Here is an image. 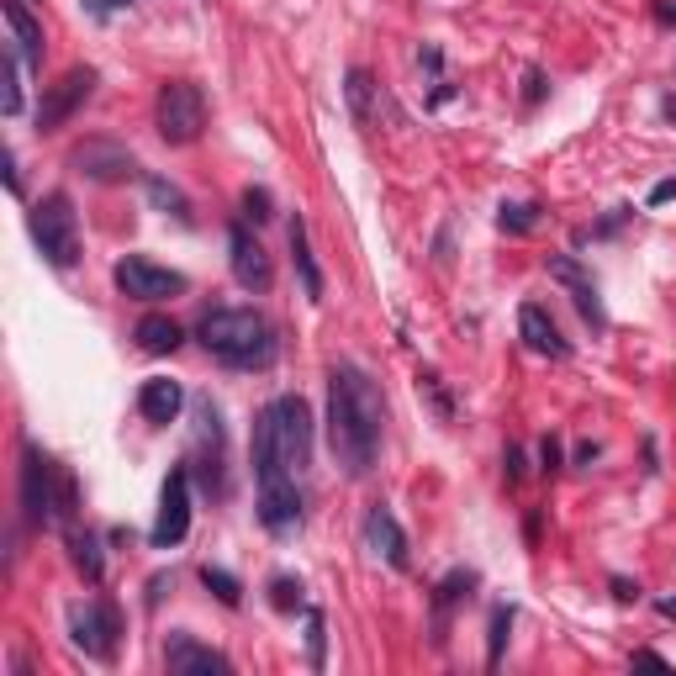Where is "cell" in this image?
I'll use <instances>...</instances> for the list:
<instances>
[{"mask_svg":"<svg viewBox=\"0 0 676 676\" xmlns=\"http://www.w3.org/2000/svg\"><path fill=\"white\" fill-rule=\"evenodd\" d=\"M64 539H69V560H74V571H85V581H101L106 576V555H101V539L90 534V529H64Z\"/></svg>","mask_w":676,"mask_h":676,"instance_id":"obj_23","label":"cell"},{"mask_svg":"<svg viewBox=\"0 0 676 676\" xmlns=\"http://www.w3.org/2000/svg\"><path fill=\"white\" fill-rule=\"evenodd\" d=\"M661 111H666V117L676 122V96H666V101H661Z\"/></svg>","mask_w":676,"mask_h":676,"instance_id":"obj_42","label":"cell"},{"mask_svg":"<svg viewBox=\"0 0 676 676\" xmlns=\"http://www.w3.org/2000/svg\"><path fill=\"white\" fill-rule=\"evenodd\" d=\"M191 534V471H169L164 481V492H159V518H154V529H148V544L154 550H175V544Z\"/></svg>","mask_w":676,"mask_h":676,"instance_id":"obj_8","label":"cell"},{"mask_svg":"<svg viewBox=\"0 0 676 676\" xmlns=\"http://www.w3.org/2000/svg\"><path fill=\"white\" fill-rule=\"evenodd\" d=\"M154 122H159V138H164L169 148L196 143L201 127H206V96H201V85H191V80H169V85H159Z\"/></svg>","mask_w":676,"mask_h":676,"instance_id":"obj_6","label":"cell"},{"mask_svg":"<svg viewBox=\"0 0 676 676\" xmlns=\"http://www.w3.org/2000/svg\"><path fill=\"white\" fill-rule=\"evenodd\" d=\"M32 238L48 265H59V270H69L80 259V217H74V201L64 191H48L32 206Z\"/></svg>","mask_w":676,"mask_h":676,"instance_id":"obj_5","label":"cell"},{"mask_svg":"<svg viewBox=\"0 0 676 676\" xmlns=\"http://www.w3.org/2000/svg\"><path fill=\"white\" fill-rule=\"evenodd\" d=\"M471 587H476V571H449V576L439 581V592H434V640H439V645H444V629H449V608L465 603V597H471Z\"/></svg>","mask_w":676,"mask_h":676,"instance_id":"obj_21","label":"cell"},{"mask_svg":"<svg viewBox=\"0 0 676 676\" xmlns=\"http://www.w3.org/2000/svg\"><path fill=\"white\" fill-rule=\"evenodd\" d=\"M6 11V32H11V48L22 53L27 64H43V22L27 11V0H0Z\"/></svg>","mask_w":676,"mask_h":676,"instance_id":"obj_18","label":"cell"},{"mask_svg":"<svg viewBox=\"0 0 676 676\" xmlns=\"http://www.w3.org/2000/svg\"><path fill=\"white\" fill-rule=\"evenodd\" d=\"M69 164L80 169L85 180H101V185H117V180H133L138 175L133 148H122V143H111V138H85L69 154Z\"/></svg>","mask_w":676,"mask_h":676,"instance_id":"obj_10","label":"cell"},{"mask_svg":"<svg viewBox=\"0 0 676 676\" xmlns=\"http://www.w3.org/2000/svg\"><path fill=\"white\" fill-rule=\"evenodd\" d=\"M90 90H96V69H69L59 85L43 90V101H37V133H59V127L90 101Z\"/></svg>","mask_w":676,"mask_h":676,"instance_id":"obj_9","label":"cell"},{"mask_svg":"<svg viewBox=\"0 0 676 676\" xmlns=\"http://www.w3.org/2000/svg\"><path fill=\"white\" fill-rule=\"evenodd\" d=\"M69 634H74V645H80L85 655L111 661V655H117V640H122V618H117L111 603H101V597L69 603Z\"/></svg>","mask_w":676,"mask_h":676,"instance_id":"obj_7","label":"cell"},{"mask_svg":"<svg viewBox=\"0 0 676 676\" xmlns=\"http://www.w3.org/2000/svg\"><path fill=\"white\" fill-rule=\"evenodd\" d=\"M518 333H523V344H529L534 354H550V360H566V354H571V344L555 328V317L544 307H534V302L518 312Z\"/></svg>","mask_w":676,"mask_h":676,"instance_id":"obj_17","label":"cell"},{"mask_svg":"<svg viewBox=\"0 0 676 676\" xmlns=\"http://www.w3.org/2000/svg\"><path fill=\"white\" fill-rule=\"evenodd\" d=\"M539 460H544V471H560V439H555V434L539 444Z\"/></svg>","mask_w":676,"mask_h":676,"instance_id":"obj_34","label":"cell"},{"mask_svg":"<svg viewBox=\"0 0 676 676\" xmlns=\"http://www.w3.org/2000/svg\"><path fill=\"white\" fill-rule=\"evenodd\" d=\"M418 391L428 397V407H434L439 423H455V397H449V386H444L439 370H418Z\"/></svg>","mask_w":676,"mask_h":676,"instance_id":"obj_25","label":"cell"},{"mask_svg":"<svg viewBox=\"0 0 676 676\" xmlns=\"http://www.w3.org/2000/svg\"><path fill=\"white\" fill-rule=\"evenodd\" d=\"M634 666H655V671H666V655H655V650H634Z\"/></svg>","mask_w":676,"mask_h":676,"instance_id":"obj_39","label":"cell"},{"mask_svg":"<svg viewBox=\"0 0 676 676\" xmlns=\"http://www.w3.org/2000/svg\"><path fill=\"white\" fill-rule=\"evenodd\" d=\"M312 460V412L302 397H275L254 418V476L259 481H296Z\"/></svg>","mask_w":676,"mask_h":676,"instance_id":"obj_2","label":"cell"},{"mask_svg":"<svg viewBox=\"0 0 676 676\" xmlns=\"http://www.w3.org/2000/svg\"><path fill=\"white\" fill-rule=\"evenodd\" d=\"M0 164H6V185H11V191H22V175H16V159L6 154V159H0Z\"/></svg>","mask_w":676,"mask_h":676,"instance_id":"obj_40","label":"cell"},{"mask_svg":"<svg viewBox=\"0 0 676 676\" xmlns=\"http://www.w3.org/2000/svg\"><path fill=\"white\" fill-rule=\"evenodd\" d=\"M164 666L175 671V676H228V655L212 650V645H201L196 634H169L164 640Z\"/></svg>","mask_w":676,"mask_h":676,"instance_id":"obj_13","label":"cell"},{"mask_svg":"<svg viewBox=\"0 0 676 676\" xmlns=\"http://www.w3.org/2000/svg\"><path fill=\"white\" fill-rule=\"evenodd\" d=\"M16 59H22L16 48L0 53V111H6V117H16V111H22V80H16Z\"/></svg>","mask_w":676,"mask_h":676,"instance_id":"obj_27","label":"cell"},{"mask_svg":"<svg viewBox=\"0 0 676 676\" xmlns=\"http://www.w3.org/2000/svg\"><path fill=\"white\" fill-rule=\"evenodd\" d=\"M507 481H523V449H507Z\"/></svg>","mask_w":676,"mask_h":676,"instance_id":"obj_37","label":"cell"},{"mask_svg":"<svg viewBox=\"0 0 676 676\" xmlns=\"http://www.w3.org/2000/svg\"><path fill=\"white\" fill-rule=\"evenodd\" d=\"M133 338H138V349H143V354H175L185 333H180V323H175V317H159V312H148L143 323L133 328Z\"/></svg>","mask_w":676,"mask_h":676,"instance_id":"obj_22","label":"cell"},{"mask_svg":"<svg viewBox=\"0 0 676 676\" xmlns=\"http://www.w3.org/2000/svg\"><path fill=\"white\" fill-rule=\"evenodd\" d=\"M349 111H354V122H370L375 117V80H370V69H349Z\"/></svg>","mask_w":676,"mask_h":676,"instance_id":"obj_24","label":"cell"},{"mask_svg":"<svg viewBox=\"0 0 676 676\" xmlns=\"http://www.w3.org/2000/svg\"><path fill=\"white\" fill-rule=\"evenodd\" d=\"M180 407H185V391H180V381H164V375H154V381H143V391H138V412L148 423H159V428H169L180 418Z\"/></svg>","mask_w":676,"mask_h":676,"instance_id":"obj_19","label":"cell"},{"mask_svg":"<svg viewBox=\"0 0 676 676\" xmlns=\"http://www.w3.org/2000/svg\"><path fill=\"white\" fill-rule=\"evenodd\" d=\"M228 249H233V280H238V286H243V291H270L275 265H270V254L259 249V238L243 228V222H233Z\"/></svg>","mask_w":676,"mask_h":676,"instance_id":"obj_14","label":"cell"},{"mask_svg":"<svg viewBox=\"0 0 676 676\" xmlns=\"http://www.w3.org/2000/svg\"><path fill=\"white\" fill-rule=\"evenodd\" d=\"M117 291L133 296V302H164V296H180L185 291V275L180 270H164V265H148V259H122L117 265Z\"/></svg>","mask_w":676,"mask_h":676,"instance_id":"obj_11","label":"cell"},{"mask_svg":"<svg viewBox=\"0 0 676 676\" xmlns=\"http://www.w3.org/2000/svg\"><path fill=\"white\" fill-rule=\"evenodd\" d=\"M291 259H296V275H302L307 302H323V296H328V280H323V270H317V254H312V243H307V222H302V217L291 222Z\"/></svg>","mask_w":676,"mask_h":676,"instance_id":"obj_20","label":"cell"},{"mask_svg":"<svg viewBox=\"0 0 676 676\" xmlns=\"http://www.w3.org/2000/svg\"><path fill=\"white\" fill-rule=\"evenodd\" d=\"M544 275L560 280V286L571 291L576 312L587 317L592 328H608V312H603V296H597V280L581 270V259H571V254H550V259H544Z\"/></svg>","mask_w":676,"mask_h":676,"instance_id":"obj_12","label":"cell"},{"mask_svg":"<svg viewBox=\"0 0 676 676\" xmlns=\"http://www.w3.org/2000/svg\"><path fill=\"white\" fill-rule=\"evenodd\" d=\"M74 507H80V492H74V476L64 465H53L37 444L22 449V513L37 529H74Z\"/></svg>","mask_w":676,"mask_h":676,"instance_id":"obj_4","label":"cell"},{"mask_svg":"<svg viewBox=\"0 0 676 676\" xmlns=\"http://www.w3.org/2000/svg\"><path fill=\"white\" fill-rule=\"evenodd\" d=\"M243 217H249V222H270V217H275V212H270V191L249 185V191H243Z\"/></svg>","mask_w":676,"mask_h":676,"instance_id":"obj_33","label":"cell"},{"mask_svg":"<svg viewBox=\"0 0 676 676\" xmlns=\"http://www.w3.org/2000/svg\"><path fill=\"white\" fill-rule=\"evenodd\" d=\"M365 544L386 560V566L407 571V560H412V555H407V534H402V523L391 518V507H386V502H375L370 513H365Z\"/></svg>","mask_w":676,"mask_h":676,"instance_id":"obj_15","label":"cell"},{"mask_svg":"<svg viewBox=\"0 0 676 676\" xmlns=\"http://www.w3.org/2000/svg\"><path fill=\"white\" fill-rule=\"evenodd\" d=\"M386 434V402L381 386L360 365L328 370V449L349 476H365L375 465V449Z\"/></svg>","mask_w":676,"mask_h":676,"instance_id":"obj_1","label":"cell"},{"mask_svg":"<svg viewBox=\"0 0 676 676\" xmlns=\"http://www.w3.org/2000/svg\"><path fill=\"white\" fill-rule=\"evenodd\" d=\"M148 196H154V201L164 206V212H175V217H185V222H191V206H185V196H180V191H175V185H169V180L148 175Z\"/></svg>","mask_w":676,"mask_h":676,"instance_id":"obj_31","label":"cell"},{"mask_svg":"<svg viewBox=\"0 0 676 676\" xmlns=\"http://www.w3.org/2000/svg\"><path fill=\"white\" fill-rule=\"evenodd\" d=\"M613 597H618V603H634V597H640V587H634V581H624V576H618V581H613Z\"/></svg>","mask_w":676,"mask_h":676,"instance_id":"obj_38","label":"cell"},{"mask_svg":"<svg viewBox=\"0 0 676 676\" xmlns=\"http://www.w3.org/2000/svg\"><path fill=\"white\" fill-rule=\"evenodd\" d=\"M661 613H666V618H676V597H661Z\"/></svg>","mask_w":676,"mask_h":676,"instance_id":"obj_41","label":"cell"},{"mask_svg":"<svg viewBox=\"0 0 676 676\" xmlns=\"http://www.w3.org/2000/svg\"><path fill=\"white\" fill-rule=\"evenodd\" d=\"M523 101H529V106L544 101V74H539V69H529V90H523Z\"/></svg>","mask_w":676,"mask_h":676,"instance_id":"obj_36","label":"cell"},{"mask_svg":"<svg viewBox=\"0 0 676 676\" xmlns=\"http://www.w3.org/2000/svg\"><path fill=\"white\" fill-rule=\"evenodd\" d=\"M507 629H513V608H492V634H486V666H502V650H507Z\"/></svg>","mask_w":676,"mask_h":676,"instance_id":"obj_29","label":"cell"},{"mask_svg":"<svg viewBox=\"0 0 676 676\" xmlns=\"http://www.w3.org/2000/svg\"><path fill=\"white\" fill-rule=\"evenodd\" d=\"M497 228H502V233H534V228H539V206H534V201H502Z\"/></svg>","mask_w":676,"mask_h":676,"instance_id":"obj_28","label":"cell"},{"mask_svg":"<svg viewBox=\"0 0 676 676\" xmlns=\"http://www.w3.org/2000/svg\"><path fill=\"white\" fill-rule=\"evenodd\" d=\"M201 587L212 592L222 608H238L243 603V581L233 571H222V566H201Z\"/></svg>","mask_w":676,"mask_h":676,"instance_id":"obj_26","label":"cell"},{"mask_svg":"<svg viewBox=\"0 0 676 676\" xmlns=\"http://www.w3.org/2000/svg\"><path fill=\"white\" fill-rule=\"evenodd\" d=\"M307 661L323 671V661H328V624H323V613L317 608H307Z\"/></svg>","mask_w":676,"mask_h":676,"instance_id":"obj_30","label":"cell"},{"mask_svg":"<svg viewBox=\"0 0 676 676\" xmlns=\"http://www.w3.org/2000/svg\"><path fill=\"white\" fill-rule=\"evenodd\" d=\"M259 523L270 534H286L302 523V492H296V481H259Z\"/></svg>","mask_w":676,"mask_h":676,"instance_id":"obj_16","label":"cell"},{"mask_svg":"<svg viewBox=\"0 0 676 676\" xmlns=\"http://www.w3.org/2000/svg\"><path fill=\"white\" fill-rule=\"evenodd\" d=\"M196 338L206 344L212 360L233 365V370H265L275 360V328L254 307H212L201 317Z\"/></svg>","mask_w":676,"mask_h":676,"instance_id":"obj_3","label":"cell"},{"mask_svg":"<svg viewBox=\"0 0 676 676\" xmlns=\"http://www.w3.org/2000/svg\"><path fill=\"white\" fill-rule=\"evenodd\" d=\"M666 201H676V175L661 180V185H650V206H666Z\"/></svg>","mask_w":676,"mask_h":676,"instance_id":"obj_35","label":"cell"},{"mask_svg":"<svg viewBox=\"0 0 676 676\" xmlns=\"http://www.w3.org/2000/svg\"><path fill=\"white\" fill-rule=\"evenodd\" d=\"M270 608H280V613H296V608H302V581L275 576V581H270Z\"/></svg>","mask_w":676,"mask_h":676,"instance_id":"obj_32","label":"cell"}]
</instances>
